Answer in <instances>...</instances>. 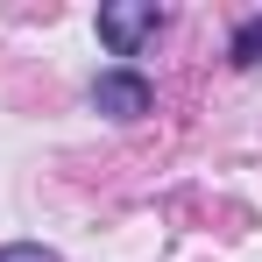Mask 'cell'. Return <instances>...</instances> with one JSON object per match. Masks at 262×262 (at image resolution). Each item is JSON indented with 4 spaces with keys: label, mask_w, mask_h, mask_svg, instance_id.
<instances>
[{
    "label": "cell",
    "mask_w": 262,
    "mask_h": 262,
    "mask_svg": "<svg viewBox=\"0 0 262 262\" xmlns=\"http://www.w3.org/2000/svg\"><path fill=\"white\" fill-rule=\"evenodd\" d=\"M156 29H163V7L156 0H114V7H99V43L114 57H135Z\"/></svg>",
    "instance_id": "cell-1"
},
{
    "label": "cell",
    "mask_w": 262,
    "mask_h": 262,
    "mask_svg": "<svg viewBox=\"0 0 262 262\" xmlns=\"http://www.w3.org/2000/svg\"><path fill=\"white\" fill-rule=\"evenodd\" d=\"M92 106H99L106 121H142V114L156 106V92H149L142 71H99V78H92Z\"/></svg>",
    "instance_id": "cell-2"
},
{
    "label": "cell",
    "mask_w": 262,
    "mask_h": 262,
    "mask_svg": "<svg viewBox=\"0 0 262 262\" xmlns=\"http://www.w3.org/2000/svg\"><path fill=\"white\" fill-rule=\"evenodd\" d=\"M234 64H262V14L234 29Z\"/></svg>",
    "instance_id": "cell-3"
},
{
    "label": "cell",
    "mask_w": 262,
    "mask_h": 262,
    "mask_svg": "<svg viewBox=\"0 0 262 262\" xmlns=\"http://www.w3.org/2000/svg\"><path fill=\"white\" fill-rule=\"evenodd\" d=\"M0 262H57V255L36 248V241H14V248H0Z\"/></svg>",
    "instance_id": "cell-4"
}]
</instances>
